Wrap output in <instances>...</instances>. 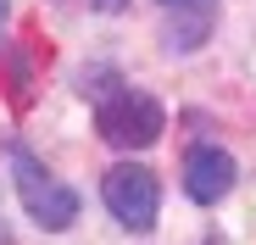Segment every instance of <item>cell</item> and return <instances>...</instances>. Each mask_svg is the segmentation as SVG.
Masks as SVG:
<instances>
[{"label": "cell", "mask_w": 256, "mask_h": 245, "mask_svg": "<svg viewBox=\"0 0 256 245\" xmlns=\"http://www.w3.org/2000/svg\"><path fill=\"white\" fill-rule=\"evenodd\" d=\"M206 28H212V17H206V6H200L190 22H167V28H162V39H167V50L178 56V50H195V45H200Z\"/></svg>", "instance_id": "obj_5"}, {"label": "cell", "mask_w": 256, "mask_h": 245, "mask_svg": "<svg viewBox=\"0 0 256 245\" xmlns=\"http://www.w3.org/2000/svg\"><path fill=\"white\" fill-rule=\"evenodd\" d=\"M0 17H6V0H0Z\"/></svg>", "instance_id": "obj_8"}, {"label": "cell", "mask_w": 256, "mask_h": 245, "mask_svg": "<svg viewBox=\"0 0 256 245\" xmlns=\"http://www.w3.org/2000/svg\"><path fill=\"white\" fill-rule=\"evenodd\" d=\"M162 6H167V12H200L206 0H162Z\"/></svg>", "instance_id": "obj_6"}, {"label": "cell", "mask_w": 256, "mask_h": 245, "mask_svg": "<svg viewBox=\"0 0 256 245\" xmlns=\"http://www.w3.org/2000/svg\"><path fill=\"white\" fill-rule=\"evenodd\" d=\"M234 156L223 145H195L184 156V195L195 200V206H218V200L234 190Z\"/></svg>", "instance_id": "obj_4"}, {"label": "cell", "mask_w": 256, "mask_h": 245, "mask_svg": "<svg viewBox=\"0 0 256 245\" xmlns=\"http://www.w3.org/2000/svg\"><path fill=\"white\" fill-rule=\"evenodd\" d=\"M12 184H17V200H22V212L39 223V228H72L78 223V190L62 184L45 162H39L28 145H12Z\"/></svg>", "instance_id": "obj_1"}, {"label": "cell", "mask_w": 256, "mask_h": 245, "mask_svg": "<svg viewBox=\"0 0 256 245\" xmlns=\"http://www.w3.org/2000/svg\"><path fill=\"white\" fill-rule=\"evenodd\" d=\"M95 128H100V140H106V145H117V150H145V145H156V140H162L167 112H162V100H156V95L117 84V90H106V95L95 100Z\"/></svg>", "instance_id": "obj_2"}, {"label": "cell", "mask_w": 256, "mask_h": 245, "mask_svg": "<svg viewBox=\"0 0 256 245\" xmlns=\"http://www.w3.org/2000/svg\"><path fill=\"white\" fill-rule=\"evenodd\" d=\"M95 6H100V12H122V6H128V0H95Z\"/></svg>", "instance_id": "obj_7"}, {"label": "cell", "mask_w": 256, "mask_h": 245, "mask_svg": "<svg viewBox=\"0 0 256 245\" xmlns=\"http://www.w3.org/2000/svg\"><path fill=\"white\" fill-rule=\"evenodd\" d=\"M100 200H106V212L122 223V228H156V212H162V184L150 168H140V162H117V168L100 178Z\"/></svg>", "instance_id": "obj_3"}]
</instances>
